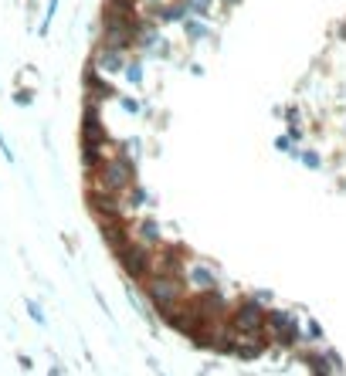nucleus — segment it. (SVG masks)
<instances>
[{
	"label": "nucleus",
	"instance_id": "f257e3e1",
	"mask_svg": "<svg viewBox=\"0 0 346 376\" xmlns=\"http://www.w3.org/2000/svg\"><path fill=\"white\" fill-rule=\"evenodd\" d=\"M140 163H133L123 153H109L95 170H89V187L106 190V193H123L126 187H133L140 180Z\"/></svg>",
	"mask_w": 346,
	"mask_h": 376
},
{
	"label": "nucleus",
	"instance_id": "f03ea898",
	"mask_svg": "<svg viewBox=\"0 0 346 376\" xmlns=\"http://www.w3.org/2000/svg\"><path fill=\"white\" fill-rule=\"evenodd\" d=\"M140 288H143V295H146V302H150L153 315H160V319L167 312H173V309L190 295L180 275H160V271H150L140 282Z\"/></svg>",
	"mask_w": 346,
	"mask_h": 376
},
{
	"label": "nucleus",
	"instance_id": "7ed1b4c3",
	"mask_svg": "<svg viewBox=\"0 0 346 376\" xmlns=\"http://www.w3.org/2000/svg\"><path fill=\"white\" fill-rule=\"evenodd\" d=\"M265 309L258 298H238L228 309V326L238 336H265Z\"/></svg>",
	"mask_w": 346,
	"mask_h": 376
},
{
	"label": "nucleus",
	"instance_id": "20e7f679",
	"mask_svg": "<svg viewBox=\"0 0 346 376\" xmlns=\"http://www.w3.org/2000/svg\"><path fill=\"white\" fill-rule=\"evenodd\" d=\"M265 336L272 346L292 349L302 343V322L289 309H265Z\"/></svg>",
	"mask_w": 346,
	"mask_h": 376
},
{
	"label": "nucleus",
	"instance_id": "39448f33",
	"mask_svg": "<svg viewBox=\"0 0 346 376\" xmlns=\"http://www.w3.org/2000/svg\"><path fill=\"white\" fill-rule=\"evenodd\" d=\"M112 254H116V261H119V271L126 275L129 282L140 285L143 278L153 271V254H157V251L146 248V244H140V241H133V237H129L126 244H123L119 251H112Z\"/></svg>",
	"mask_w": 346,
	"mask_h": 376
},
{
	"label": "nucleus",
	"instance_id": "423d86ee",
	"mask_svg": "<svg viewBox=\"0 0 346 376\" xmlns=\"http://www.w3.org/2000/svg\"><path fill=\"white\" fill-rule=\"evenodd\" d=\"M180 278L187 285L190 295H197V292H214L221 288V271L214 265H207V261H184V271H180Z\"/></svg>",
	"mask_w": 346,
	"mask_h": 376
},
{
	"label": "nucleus",
	"instance_id": "0eeeda50",
	"mask_svg": "<svg viewBox=\"0 0 346 376\" xmlns=\"http://www.w3.org/2000/svg\"><path fill=\"white\" fill-rule=\"evenodd\" d=\"M82 89H85V102H95V106H106V102H112L119 95L112 79H106L102 72H95L92 64H85V72H82Z\"/></svg>",
	"mask_w": 346,
	"mask_h": 376
},
{
	"label": "nucleus",
	"instance_id": "6e6552de",
	"mask_svg": "<svg viewBox=\"0 0 346 376\" xmlns=\"http://www.w3.org/2000/svg\"><path fill=\"white\" fill-rule=\"evenodd\" d=\"M85 207H89V214H92L95 220L126 217L119 193H106V190H95V187H89V193H85Z\"/></svg>",
	"mask_w": 346,
	"mask_h": 376
},
{
	"label": "nucleus",
	"instance_id": "1a4fd4ad",
	"mask_svg": "<svg viewBox=\"0 0 346 376\" xmlns=\"http://www.w3.org/2000/svg\"><path fill=\"white\" fill-rule=\"evenodd\" d=\"M126 58H129V51L95 45L92 55H89V64H92L95 72H102L106 79H116V75H123V64H126Z\"/></svg>",
	"mask_w": 346,
	"mask_h": 376
},
{
	"label": "nucleus",
	"instance_id": "9d476101",
	"mask_svg": "<svg viewBox=\"0 0 346 376\" xmlns=\"http://www.w3.org/2000/svg\"><path fill=\"white\" fill-rule=\"evenodd\" d=\"M140 14L146 21H153L157 28H170V24H180L187 17V11H184V0H160V4L140 7Z\"/></svg>",
	"mask_w": 346,
	"mask_h": 376
},
{
	"label": "nucleus",
	"instance_id": "9b49d317",
	"mask_svg": "<svg viewBox=\"0 0 346 376\" xmlns=\"http://www.w3.org/2000/svg\"><path fill=\"white\" fill-rule=\"evenodd\" d=\"M129 237L157 251L160 244H163V227H160V220H153V217H136L129 224Z\"/></svg>",
	"mask_w": 346,
	"mask_h": 376
},
{
	"label": "nucleus",
	"instance_id": "f8f14e48",
	"mask_svg": "<svg viewBox=\"0 0 346 376\" xmlns=\"http://www.w3.org/2000/svg\"><path fill=\"white\" fill-rule=\"evenodd\" d=\"M119 200H123V210H126V217H136L140 210H146V207H153L157 200H153V193L143 187L140 180L133 183V187H126L123 193H119Z\"/></svg>",
	"mask_w": 346,
	"mask_h": 376
},
{
	"label": "nucleus",
	"instance_id": "ddd939ff",
	"mask_svg": "<svg viewBox=\"0 0 346 376\" xmlns=\"http://www.w3.org/2000/svg\"><path fill=\"white\" fill-rule=\"evenodd\" d=\"M99 234H102V244H109V251H119L129 241V217L99 220Z\"/></svg>",
	"mask_w": 346,
	"mask_h": 376
},
{
	"label": "nucleus",
	"instance_id": "4468645a",
	"mask_svg": "<svg viewBox=\"0 0 346 376\" xmlns=\"http://www.w3.org/2000/svg\"><path fill=\"white\" fill-rule=\"evenodd\" d=\"M126 298H129V305L136 309V315H140V319L146 322V326H150V329L157 332V315H153V309H150L146 295H143L140 288H133V282H126Z\"/></svg>",
	"mask_w": 346,
	"mask_h": 376
},
{
	"label": "nucleus",
	"instance_id": "2eb2a0df",
	"mask_svg": "<svg viewBox=\"0 0 346 376\" xmlns=\"http://www.w3.org/2000/svg\"><path fill=\"white\" fill-rule=\"evenodd\" d=\"M180 28H184V38H187V45H204L207 38H211V24L201 21V17H184L180 21Z\"/></svg>",
	"mask_w": 346,
	"mask_h": 376
},
{
	"label": "nucleus",
	"instance_id": "dca6fc26",
	"mask_svg": "<svg viewBox=\"0 0 346 376\" xmlns=\"http://www.w3.org/2000/svg\"><path fill=\"white\" fill-rule=\"evenodd\" d=\"M123 79L133 85V89H143V81H146V64H143V55H129L126 64H123Z\"/></svg>",
	"mask_w": 346,
	"mask_h": 376
},
{
	"label": "nucleus",
	"instance_id": "f3484780",
	"mask_svg": "<svg viewBox=\"0 0 346 376\" xmlns=\"http://www.w3.org/2000/svg\"><path fill=\"white\" fill-rule=\"evenodd\" d=\"M102 14H109V17H136V14H140V0H102Z\"/></svg>",
	"mask_w": 346,
	"mask_h": 376
},
{
	"label": "nucleus",
	"instance_id": "a211bd4d",
	"mask_svg": "<svg viewBox=\"0 0 346 376\" xmlns=\"http://www.w3.org/2000/svg\"><path fill=\"white\" fill-rule=\"evenodd\" d=\"M184 11H187L190 17L211 21V14H214V0H184Z\"/></svg>",
	"mask_w": 346,
	"mask_h": 376
},
{
	"label": "nucleus",
	"instance_id": "6ab92c4d",
	"mask_svg": "<svg viewBox=\"0 0 346 376\" xmlns=\"http://www.w3.org/2000/svg\"><path fill=\"white\" fill-rule=\"evenodd\" d=\"M112 102H116L119 109L126 112V115H143V112H146V106H143V102H140V98H136V95L119 92V95H116V98H112Z\"/></svg>",
	"mask_w": 346,
	"mask_h": 376
},
{
	"label": "nucleus",
	"instance_id": "aec40b11",
	"mask_svg": "<svg viewBox=\"0 0 346 376\" xmlns=\"http://www.w3.org/2000/svg\"><path fill=\"white\" fill-rule=\"evenodd\" d=\"M116 153H123V156H129L133 163H140V156H143V139H140V136H133V139L116 142Z\"/></svg>",
	"mask_w": 346,
	"mask_h": 376
},
{
	"label": "nucleus",
	"instance_id": "412c9836",
	"mask_svg": "<svg viewBox=\"0 0 346 376\" xmlns=\"http://www.w3.org/2000/svg\"><path fill=\"white\" fill-rule=\"evenodd\" d=\"M58 7H62V0H48L45 21L38 24V38H48V31H51V21H55V14H58Z\"/></svg>",
	"mask_w": 346,
	"mask_h": 376
},
{
	"label": "nucleus",
	"instance_id": "4be33fe9",
	"mask_svg": "<svg viewBox=\"0 0 346 376\" xmlns=\"http://www.w3.org/2000/svg\"><path fill=\"white\" fill-rule=\"evenodd\" d=\"M24 309H28V319H31L34 326H41V329H45V326H48V315H45V309H41L38 302H24Z\"/></svg>",
	"mask_w": 346,
	"mask_h": 376
},
{
	"label": "nucleus",
	"instance_id": "5701e85b",
	"mask_svg": "<svg viewBox=\"0 0 346 376\" xmlns=\"http://www.w3.org/2000/svg\"><path fill=\"white\" fill-rule=\"evenodd\" d=\"M302 163V166H309V170H319L323 166V159H319V153L316 149H299V156H296Z\"/></svg>",
	"mask_w": 346,
	"mask_h": 376
},
{
	"label": "nucleus",
	"instance_id": "b1692460",
	"mask_svg": "<svg viewBox=\"0 0 346 376\" xmlns=\"http://www.w3.org/2000/svg\"><path fill=\"white\" fill-rule=\"evenodd\" d=\"M14 106H17V109H31V106H34V89H17V92H14Z\"/></svg>",
	"mask_w": 346,
	"mask_h": 376
},
{
	"label": "nucleus",
	"instance_id": "393cba45",
	"mask_svg": "<svg viewBox=\"0 0 346 376\" xmlns=\"http://www.w3.org/2000/svg\"><path fill=\"white\" fill-rule=\"evenodd\" d=\"M302 339H313V343H319V339H323V326H319L316 319H309V322H306V329H302Z\"/></svg>",
	"mask_w": 346,
	"mask_h": 376
},
{
	"label": "nucleus",
	"instance_id": "a878e982",
	"mask_svg": "<svg viewBox=\"0 0 346 376\" xmlns=\"http://www.w3.org/2000/svg\"><path fill=\"white\" fill-rule=\"evenodd\" d=\"M282 115H285V125H302V109L299 106H289Z\"/></svg>",
	"mask_w": 346,
	"mask_h": 376
},
{
	"label": "nucleus",
	"instance_id": "bb28decb",
	"mask_svg": "<svg viewBox=\"0 0 346 376\" xmlns=\"http://www.w3.org/2000/svg\"><path fill=\"white\" fill-rule=\"evenodd\" d=\"M0 156L7 159V163H11V166H14V163H17L14 149H11V146H7V136H4V132H0Z\"/></svg>",
	"mask_w": 346,
	"mask_h": 376
},
{
	"label": "nucleus",
	"instance_id": "cd10ccee",
	"mask_svg": "<svg viewBox=\"0 0 346 376\" xmlns=\"http://www.w3.org/2000/svg\"><path fill=\"white\" fill-rule=\"evenodd\" d=\"M17 366H21L24 373H31V370H34V360H31V356H24V353H21V356H17Z\"/></svg>",
	"mask_w": 346,
	"mask_h": 376
},
{
	"label": "nucleus",
	"instance_id": "c85d7f7f",
	"mask_svg": "<svg viewBox=\"0 0 346 376\" xmlns=\"http://www.w3.org/2000/svg\"><path fill=\"white\" fill-rule=\"evenodd\" d=\"M214 4H221V11L228 14V11H235L238 4H245V0H214Z\"/></svg>",
	"mask_w": 346,
	"mask_h": 376
},
{
	"label": "nucleus",
	"instance_id": "c756f323",
	"mask_svg": "<svg viewBox=\"0 0 346 376\" xmlns=\"http://www.w3.org/2000/svg\"><path fill=\"white\" fill-rule=\"evenodd\" d=\"M252 298H258L262 305H272V292H265V288H258V292H255Z\"/></svg>",
	"mask_w": 346,
	"mask_h": 376
},
{
	"label": "nucleus",
	"instance_id": "7c9ffc66",
	"mask_svg": "<svg viewBox=\"0 0 346 376\" xmlns=\"http://www.w3.org/2000/svg\"><path fill=\"white\" fill-rule=\"evenodd\" d=\"M190 75H194V79H204V64H201V62H190Z\"/></svg>",
	"mask_w": 346,
	"mask_h": 376
},
{
	"label": "nucleus",
	"instance_id": "2f4dec72",
	"mask_svg": "<svg viewBox=\"0 0 346 376\" xmlns=\"http://www.w3.org/2000/svg\"><path fill=\"white\" fill-rule=\"evenodd\" d=\"M48 376H65V366H62V363H55V366L48 370Z\"/></svg>",
	"mask_w": 346,
	"mask_h": 376
},
{
	"label": "nucleus",
	"instance_id": "473e14b6",
	"mask_svg": "<svg viewBox=\"0 0 346 376\" xmlns=\"http://www.w3.org/2000/svg\"><path fill=\"white\" fill-rule=\"evenodd\" d=\"M146 363H150V370H153V373H157V376H167V373H163V370H160V363L153 360V356H150V360H146Z\"/></svg>",
	"mask_w": 346,
	"mask_h": 376
},
{
	"label": "nucleus",
	"instance_id": "72a5a7b5",
	"mask_svg": "<svg viewBox=\"0 0 346 376\" xmlns=\"http://www.w3.org/2000/svg\"><path fill=\"white\" fill-rule=\"evenodd\" d=\"M146 4H160V0H140V7H146Z\"/></svg>",
	"mask_w": 346,
	"mask_h": 376
}]
</instances>
